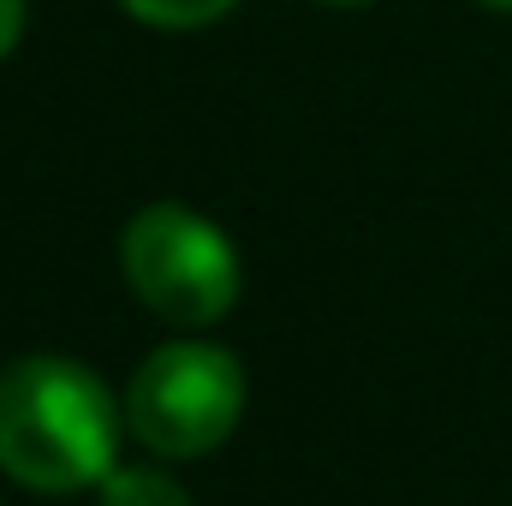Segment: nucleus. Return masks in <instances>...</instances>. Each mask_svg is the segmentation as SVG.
<instances>
[{"instance_id": "f257e3e1", "label": "nucleus", "mask_w": 512, "mask_h": 506, "mask_svg": "<svg viewBox=\"0 0 512 506\" xmlns=\"http://www.w3.org/2000/svg\"><path fill=\"white\" fill-rule=\"evenodd\" d=\"M120 411L96 370L18 358L0 370V471L42 495L90 489L114 471Z\"/></svg>"}, {"instance_id": "f03ea898", "label": "nucleus", "mask_w": 512, "mask_h": 506, "mask_svg": "<svg viewBox=\"0 0 512 506\" xmlns=\"http://www.w3.org/2000/svg\"><path fill=\"white\" fill-rule=\"evenodd\" d=\"M131 292L179 328H209L239 298V256L215 221H203L185 203H149L137 209L120 239Z\"/></svg>"}, {"instance_id": "7ed1b4c3", "label": "nucleus", "mask_w": 512, "mask_h": 506, "mask_svg": "<svg viewBox=\"0 0 512 506\" xmlns=\"http://www.w3.org/2000/svg\"><path fill=\"white\" fill-rule=\"evenodd\" d=\"M245 417V370L209 340H173L143 358L126 387V423L161 459L215 453Z\"/></svg>"}, {"instance_id": "20e7f679", "label": "nucleus", "mask_w": 512, "mask_h": 506, "mask_svg": "<svg viewBox=\"0 0 512 506\" xmlns=\"http://www.w3.org/2000/svg\"><path fill=\"white\" fill-rule=\"evenodd\" d=\"M96 489H102V506H191V495H185L173 477L143 471V465H131V471H108Z\"/></svg>"}, {"instance_id": "39448f33", "label": "nucleus", "mask_w": 512, "mask_h": 506, "mask_svg": "<svg viewBox=\"0 0 512 506\" xmlns=\"http://www.w3.org/2000/svg\"><path fill=\"white\" fill-rule=\"evenodd\" d=\"M227 6H239V0H126V12H137L143 24H161V30H197V24H215Z\"/></svg>"}, {"instance_id": "423d86ee", "label": "nucleus", "mask_w": 512, "mask_h": 506, "mask_svg": "<svg viewBox=\"0 0 512 506\" xmlns=\"http://www.w3.org/2000/svg\"><path fill=\"white\" fill-rule=\"evenodd\" d=\"M18 30H24V0H0V60L12 54Z\"/></svg>"}, {"instance_id": "0eeeda50", "label": "nucleus", "mask_w": 512, "mask_h": 506, "mask_svg": "<svg viewBox=\"0 0 512 506\" xmlns=\"http://www.w3.org/2000/svg\"><path fill=\"white\" fill-rule=\"evenodd\" d=\"M489 6H501V12H512V0H489Z\"/></svg>"}, {"instance_id": "6e6552de", "label": "nucleus", "mask_w": 512, "mask_h": 506, "mask_svg": "<svg viewBox=\"0 0 512 506\" xmlns=\"http://www.w3.org/2000/svg\"><path fill=\"white\" fill-rule=\"evenodd\" d=\"M328 6H352V0H328Z\"/></svg>"}]
</instances>
